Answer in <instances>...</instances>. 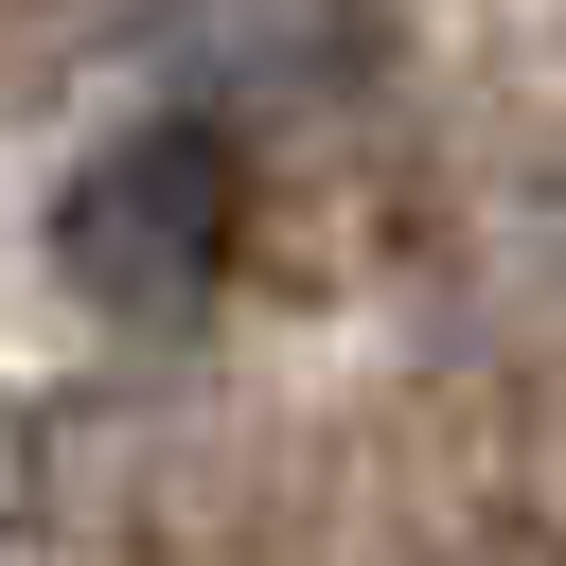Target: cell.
<instances>
[{"label": "cell", "instance_id": "cell-1", "mask_svg": "<svg viewBox=\"0 0 566 566\" xmlns=\"http://www.w3.org/2000/svg\"><path fill=\"white\" fill-rule=\"evenodd\" d=\"M230 248H248V159H230L212 124H142V142H106V159L53 195L71 301H106V318H142V336H177V318L230 283Z\"/></svg>", "mask_w": 566, "mask_h": 566}]
</instances>
